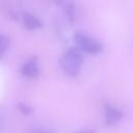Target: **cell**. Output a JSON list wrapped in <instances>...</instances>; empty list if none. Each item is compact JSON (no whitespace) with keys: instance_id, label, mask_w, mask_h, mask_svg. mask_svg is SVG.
<instances>
[{"instance_id":"1","label":"cell","mask_w":133,"mask_h":133,"mask_svg":"<svg viewBox=\"0 0 133 133\" xmlns=\"http://www.w3.org/2000/svg\"><path fill=\"white\" fill-rule=\"evenodd\" d=\"M83 62V55L78 48H70L60 58V66L69 76H76Z\"/></svg>"},{"instance_id":"2","label":"cell","mask_w":133,"mask_h":133,"mask_svg":"<svg viewBox=\"0 0 133 133\" xmlns=\"http://www.w3.org/2000/svg\"><path fill=\"white\" fill-rule=\"evenodd\" d=\"M74 41L76 42L79 50L85 51L90 54H97V53L102 52V50H103V46L99 42L92 39L91 37L81 33V32L75 33Z\"/></svg>"},{"instance_id":"3","label":"cell","mask_w":133,"mask_h":133,"mask_svg":"<svg viewBox=\"0 0 133 133\" xmlns=\"http://www.w3.org/2000/svg\"><path fill=\"white\" fill-rule=\"evenodd\" d=\"M21 73L24 77H26L28 79H34L35 77H37V75H38L37 58L33 57V58L29 59L28 61H26L21 69Z\"/></svg>"},{"instance_id":"4","label":"cell","mask_w":133,"mask_h":133,"mask_svg":"<svg viewBox=\"0 0 133 133\" xmlns=\"http://www.w3.org/2000/svg\"><path fill=\"white\" fill-rule=\"evenodd\" d=\"M123 117V112L115 107L106 106L105 108V124L106 126H113Z\"/></svg>"},{"instance_id":"5","label":"cell","mask_w":133,"mask_h":133,"mask_svg":"<svg viewBox=\"0 0 133 133\" xmlns=\"http://www.w3.org/2000/svg\"><path fill=\"white\" fill-rule=\"evenodd\" d=\"M23 22H24L25 27L27 29H30V30L36 29V28H38V27L42 26L41 21L36 17H34L33 15L28 14V12H25L23 15Z\"/></svg>"},{"instance_id":"6","label":"cell","mask_w":133,"mask_h":133,"mask_svg":"<svg viewBox=\"0 0 133 133\" xmlns=\"http://www.w3.org/2000/svg\"><path fill=\"white\" fill-rule=\"evenodd\" d=\"M61 6H62V8H63V10H64V14L66 15V17H68V19H69V21L71 22V23H73L74 21H75V5H74V3L72 2V1H70V0H62L61 1Z\"/></svg>"},{"instance_id":"7","label":"cell","mask_w":133,"mask_h":133,"mask_svg":"<svg viewBox=\"0 0 133 133\" xmlns=\"http://www.w3.org/2000/svg\"><path fill=\"white\" fill-rule=\"evenodd\" d=\"M9 45V41L5 35L0 34V58L4 55V53L6 52L7 48Z\"/></svg>"},{"instance_id":"8","label":"cell","mask_w":133,"mask_h":133,"mask_svg":"<svg viewBox=\"0 0 133 133\" xmlns=\"http://www.w3.org/2000/svg\"><path fill=\"white\" fill-rule=\"evenodd\" d=\"M18 108H19V110H20L21 112H23V113H25V114H29V113L32 112V108L29 107L28 105L24 104V103H19V104H18Z\"/></svg>"},{"instance_id":"9","label":"cell","mask_w":133,"mask_h":133,"mask_svg":"<svg viewBox=\"0 0 133 133\" xmlns=\"http://www.w3.org/2000/svg\"><path fill=\"white\" fill-rule=\"evenodd\" d=\"M35 133H55V132L53 130H51V129H43V130H39V131H37Z\"/></svg>"},{"instance_id":"10","label":"cell","mask_w":133,"mask_h":133,"mask_svg":"<svg viewBox=\"0 0 133 133\" xmlns=\"http://www.w3.org/2000/svg\"><path fill=\"white\" fill-rule=\"evenodd\" d=\"M77 133H95L92 131H80V132H77Z\"/></svg>"},{"instance_id":"11","label":"cell","mask_w":133,"mask_h":133,"mask_svg":"<svg viewBox=\"0 0 133 133\" xmlns=\"http://www.w3.org/2000/svg\"><path fill=\"white\" fill-rule=\"evenodd\" d=\"M1 127H2V124H1V121H0V130H1Z\"/></svg>"}]
</instances>
